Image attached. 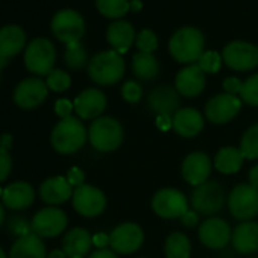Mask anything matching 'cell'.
Returning <instances> with one entry per match:
<instances>
[{
	"mask_svg": "<svg viewBox=\"0 0 258 258\" xmlns=\"http://www.w3.org/2000/svg\"><path fill=\"white\" fill-rule=\"evenodd\" d=\"M172 127L178 136L191 139L204 129V117L195 108H179L172 117Z\"/></svg>",
	"mask_w": 258,
	"mask_h": 258,
	"instance_id": "obj_21",
	"label": "cell"
},
{
	"mask_svg": "<svg viewBox=\"0 0 258 258\" xmlns=\"http://www.w3.org/2000/svg\"><path fill=\"white\" fill-rule=\"evenodd\" d=\"M240 99H241V102H244L247 105L258 106V73L252 75L249 79H246L243 82Z\"/></svg>",
	"mask_w": 258,
	"mask_h": 258,
	"instance_id": "obj_37",
	"label": "cell"
},
{
	"mask_svg": "<svg viewBox=\"0 0 258 258\" xmlns=\"http://www.w3.org/2000/svg\"><path fill=\"white\" fill-rule=\"evenodd\" d=\"M40 196L46 204L59 205L73 196V187L64 176H53L46 179L40 187Z\"/></svg>",
	"mask_w": 258,
	"mask_h": 258,
	"instance_id": "obj_24",
	"label": "cell"
},
{
	"mask_svg": "<svg viewBox=\"0 0 258 258\" xmlns=\"http://www.w3.org/2000/svg\"><path fill=\"white\" fill-rule=\"evenodd\" d=\"M222 61L223 59H222L220 53H217L216 50H207L201 55V58L198 59L196 64L207 75V73H217L220 70Z\"/></svg>",
	"mask_w": 258,
	"mask_h": 258,
	"instance_id": "obj_36",
	"label": "cell"
},
{
	"mask_svg": "<svg viewBox=\"0 0 258 258\" xmlns=\"http://www.w3.org/2000/svg\"><path fill=\"white\" fill-rule=\"evenodd\" d=\"M249 184L258 190V164L253 166L249 172Z\"/></svg>",
	"mask_w": 258,
	"mask_h": 258,
	"instance_id": "obj_49",
	"label": "cell"
},
{
	"mask_svg": "<svg viewBox=\"0 0 258 258\" xmlns=\"http://www.w3.org/2000/svg\"><path fill=\"white\" fill-rule=\"evenodd\" d=\"M32 231L40 235V237H56L59 235L66 226H67V216L62 210L55 208V207H49V208H43L40 210L32 222Z\"/></svg>",
	"mask_w": 258,
	"mask_h": 258,
	"instance_id": "obj_14",
	"label": "cell"
},
{
	"mask_svg": "<svg viewBox=\"0 0 258 258\" xmlns=\"http://www.w3.org/2000/svg\"><path fill=\"white\" fill-rule=\"evenodd\" d=\"M73 108H75V105L69 99H59L55 103V112L61 117V120L67 118V117H72L70 114H72Z\"/></svg>",
	"mask_w": 258,
	"mask_h": 258,
	"instance_id": "obj_42",
	"label": "cell"
},
{
	"mask_svg": "<svg viewBox=\"0 0 258 258\" xmlns=\"http://www.w3.org/2000/svg\"><path fill=\"white\" fill-rule=\"evenodd\" d=\"M93 243H94L99 249H106L105 246L109 244V235L99 232V234H96V235L93 237Z\"/></svg>",
	"mask_w": 258,
	"mask_h": 258,
	"instance_id": "obj_46",
	"label": "cell"
},
{
	"mask_svg": "<svg viewBox=\"0 0 258 258\" xmlns=\"http://www.w3.org/2000/svg\"><path fill=\"white\" fill-rule=\"evenodd\" d=\"M222 59L235 72H249L258 66V47L247 41H231L225 46Z\"/></svg>",
	"mask_w": 258,
	"mask_h": 258,
	"instance_id": "obj_8",
	"label": "cell"
},
{
	"mask_svg": "<svg viewBox=\"0 0 258 258\" xmlns=\"http://www.w3.org/2000/svg\"><path fill=\"white\" fill-rule=\"evenodd\" d=\"M76 114L84 120L99 118V115L106 108V97L97 88L84 90L73 102Z\"/></svg>",
	"mask_w": 258,
	"mask_h": 258,
	"instance_id": "obj_19",
	"label": "cell"
},
{
	"mask_svg": "<svg viewBox=\"0 0 258 258\" xmlns=\"http://www.w3.org/2000/svg\"><path fill=\"white\" fill-rule=\"evenodd\" d=\"M152 210L163 219H181L188 210L187 198L176 188H161L152 198Z\"/></svg>",
	"mask_w": 258,
	"mask_h": 258,
	"instance_id": "obj_11",
	"label": "cell"
},
{
	"mask_svg": "<svg viewBox=\"0 0 258 258\" xmlns=\"http://www.w3.org/2000/svg\"><path fill=\"white\" fill-rule=\"evenodd\" d=\"M225 202V191L216 181H207L198 185L191 193V205L195 211L211 216L222 210Z\"/></svg>",
	"mask_w": 258,
	"mask_h": 258,
	"instance_id": "obj_10",
	"label": "cell"
},
{
	"mask_svg": "<svg viewBox=\"0 0 258 258\" xmlns=\"http://www.w3.org/2000/svg\"><path fill=\"white\" fill-rule=\"evenodd\" d=\"M255 258H258V256H255Z\"/></svg>",
	"mask_w": 258,
	"mask_h": 258,
	"instance_id": "obj_57",
	"label": "cell"
},
{
	"mask_svg": "<svg viewBox=\"0 0 258 258\" xmlns=\"http://www.w3.org/2000/svg\"><path fill=\"white\" fill-rule=\"evenodd\" d=\"M67 181L72 187L78 188L81 185H84L85 182V173L79 169V167H72L67 173Z\"/></svg>",
	"mask_w": 258,
	"mask_h": 258,
	"instance_id": "obj_43",
	"label": "cell"
},
{
	"mask_svg": "<svg viewBox=\"0 0 258 258\" xmlns=\"http://www.w3.org/2000/svg\"><path fill=\"white\" fill-rule=\"evenodd\" d=\"M232 238L231 226L226 220L219 217L207 219L199 226V240L210 249H222Z\"/></svg>",
	"mask_w": 258,
	"mask_h": 258,
	"instance_id": "obj_16",
	"label": "cell"
},
{
	"mask_svg": "<svg viewBox=\"0 0 258 258\" xmlns=\"http://www.w3.org/2000/svg\"><path fill=\"white\" fill-rule=\"evenodd\" d=\"M34 199H35V191L32 185L25 181L10 184L4 190V196H2L5 207L11 210H25L32 205Z\"/></svg>",
	"mask_w": 258,
	"mask_h": 258,
	"instance_id": "obj_25",
	"label": "cell"
},
{
	"mask_svg": "<svg viewBox=\"0 0 258 258\" xmlns=\"http://www.w3.org/2000/svg\"><path fill=\"white\" fill-rule=\"evenodd\" d=\"M145 241L143 229L133 222H126L115 226L109 234V246L115 253H134Z\"/></svg>",
	"mask_w": 258,
	"mask_h": 258,
	"instance_id": "obj_9",
	"label": "cell"
},
{
	"mask_svg": "<svg viewBox=\"0 0 258 258\" xmlns=\"http://www.w3.org/2000/svg\"><path fill=\"white\" fill-rule=\"evenodd\" d=\"M10 258H46V246L40 235L31 232L19 237L11 247Z\"/></svg>",
	"mask_w": 258,
	"mask_h": 258,
	"instance_id": "obj_28",
	"label": "cell"
},
{
	"mask_svg": "<svg viewBox=\"0 0 258 258\" xmlns=\"http://www.w3.org/2000/svg\"><path fill=\"white\" fill-rule=\"evenodd\" d=\"M87 129L84 123L76 117L62 118L53 127L50 143L53 149L62 155H70L78 152L87 142Z\"/></svg>",
	"mask_w": 258,
	"mask_h": 258,
	"instance_id": "obj_1",
	"label": "cell"
},
{
	"mask_svg": "<svg viewBox=\"0 0 258 258\" xmlns=\"http://www.w3.org/2000/svg\"><path fill=\"white\" fill-rule=\"evenodd\" d=\"M0 258H7V255H5V252H4L2 247H0Z\"/></svg>",
	"mask_w": 258,
	"mask_h": 258,
	"instance_id": "obj_55",
	"label": "cell"
},
{
	"mask_svg": "<svg viewBox=\"0 0 258 258\" xmlns=\"http://www.w3.org/2000/svg\"><path fill=\"white\" fill-rule=\"evenodd\" d=\"M157 126L161 131H167L172 127V117L169 115H157Z\"/></svg>",
	"mask_w": 258,
	"mask_h": 258,
	"instance_id": "obj_47",
	"label": "cell"
},
{
	"mask_svg": "<svg viewBox=\"0 0 258 258\" xmlns=\"http://www.w3.org/2000/svg\"><path fill=\"white\" fill-rule=\"evenodd\" d=\"M137 47L140 52L143 53H154L158 47V37L155 35L154 31L151 29H143L139 35H137Z\"/></svg>",
	"mask_w": 258,
	"mask_h": 258,
	"instance_id": "obj_38",
	"label": "cell"
},
{
	"mask_svg": "<svg viewBox=\"0 0 258 258\" xmlns=\"http://www.w3.org/2000/svg\"><path fill=\"white\" fill-rule=\"evenodd\" d=\"M13 169V160L8 151L5 149H0V182H4Z\"/></svg>",
	"mask_w": 258,
	"mask_h": 258,
	"instance_id": "obj_40",
	"label": "cell"
},
{
	"mask_svg": "<svg viewBox=\"0 0 258 258\" xmlns=\"http://www.w3.org/2000/svg\"><path fill=\"white\" fill-rule=\"evenodd\" d=\"M244 157L241 155L238 148H222L214 158V167L223 173V175H231V173H237L241 169Z\"/></svg>",
	"mask_w": 258,
	"mask_h": 258,
	"instance_id": "obj_29",
	"label": "cell"
},
{
	"mask_svg": "<svg viewBox=\"0 0 258 258\" xmlns=\"http://www.w3.org/2000/svg\"><path fill=\"white\" fill-rule=\"evenodd\" d=\"M11 146H13V137L10 134H4L2 137H0V149L8 151Z\"/></svg>",
	"mask_w": 258,
	"mask_h": 258,
	"instance_id": "obj_50",
	"label": "cell"
},
{
	"mask_svg": "<svg viewBox=\"0 0 258 258\" xmlns=\"http://www.w3.org/2000/svg\"><path fill=\"white\" fill-rule=\"evenodd\" d=\"M228 208L232 217L250 220L258 214V190L250 184L235 185L228 196Z\"/></svg>",
	"mask_w": 258,
	"mask_h": 258,
	"instance_id": "obj_6",
	"label": "cell"
},
{
	"mask_svg": "<svg viewBox=\"0 0 258 258\" xmlns=\"http://www.w3.org/2000/svg\"><path fill=\"white\" fill-rule=\"evenodd\" d=\"M166 258H190L191 243L184 232H172L164 244Z\"/></svg>",
	"mask_w": 258,
	"mask_h": 258,
	"instance_id": "obj_31",
	"label": "cell"
},
{
	"mask_svg": "<svg viewBox=\"0 0 258 258\" xmlns=\"http://www.w3.org/2000/svg\"><path fill=\"white\" fill-rule=\"evenodd\" d=\"M93 244V237L84 228L70 229L62 240V250L67 258H84Z\"/></svg>",
	"mask_w": 258,
	"mask_h": 258,
	"instance_id": "obj_26",
	"label": "cell"
},
{
	"mask_svg": "<svg viewBox=\"0 0 258 258\" xmlns=\"http://www.w3.org/2000/svg\"><path fill=\"white\" fill-rule=\"evenodd\" d=\"M11 231H13V234L23 237V235H28L32 232V225L29 222H26V219H23V217H14L11 220Z\"/></svg>",
	"mask_w": 258,
	"mask_h": 258,
	"instance_id": "obj_41",
	"label": "cell"
},
{
	"mask_svg": "<svg viewBox=\"0 0 258 258\" xmlns=\"http://www.w3.org/2000/svg\"><path fill=\"white\" fill-rule=\"evenodd\" d=\"M131 7H133V10H134V11H139L142 5H140V2H137V0H134V2H131Z\"/></svg>",
	"mask_w": 258,
	"mask_h": 258,
	"instance_id": "obj_53",
	"label": "cell"
},
{
	"mask_svg": "<svg viewBox=\"0 0 258 258\" xmlns=\"http://www.w3.org/2000/svg\"><path fill=\"white\" fill-rule=\"evenodd\" d=\"M50 28L59 41L70 46L79 43V40L84 37L85 22L79 13L73 10H62L53 16Z\"/></svg>",
	"mask_w": 258,
	"mask_h": 258,
	"instance_id": "obj_7",
	"label": "cell"
},
{
	"mask_svg": "<svg viewBox=\"0 0 258 258\" xmlns=\"http://www.w3.org/2000/svg\"><path fill=\"white\" fill-rule=\"evenodd\" d=\"M88 140L96 151L112 152L123 142V127L112 117H99L90 124Z\"/></svg>",
	"mask_w": 258,
	"mask_h": 258,
	"instance_id": "obj_4",
	"label": "cell"
},
{
	"mask_svg": "<svg viewBox=\"0 0 258 258\" xmlns=\"http://www.w3.org/2000/svg\"><path fill=\"white\" fill-rule=\"evenodd\" d=\"M181 222H182V225H184V226H188V228H193V226H196V225H198V222H199L196 211L187 210V211L184 213V216L181 217Z\"/></svg>",
	"mask_w": 258,
	"mask_h": 258,
	"instance_id": "obj_45",
	"label": "cell"
},
{
	"mask_svg": "<svg viewBox=\"0 0 258 258\" xmlns=\"http://www.w3.org/2000/svg\"><path fill=\"white\" fill-rule=\"evenodd\" d=\"M56 61V50L50 40L47 38H35L29 43L25 52V64L26 69L38 76L49 75L53 70Z\"/></svg>",
	"mask_w": 258,
	"mask_h": 258,
	"instance_id": "obj_5",
	"label": "cell"
},
{
	"mask_svg": "<svg viewBox=\"0 0 258 258\" xmlns=\"http://www.w3.org/2000/svg\"><path fill=\"white\" fill-rule=\"evenodd\" d=\"M64 61L67 64L69 69L72 70H79L82 69L85 64H87V50L79 44H70L67 46L66 49V53H64Z\"/></svg>",
	"mask_w": 258,
	"mask_h": 258,
	"instance_id": "obj_34",
	"label": "cell"
},
{
	"mask_svg": "<svg viewBox=\"0 0 258 258\" xmlns=\"http://www.w3.org/2000/svg\"><path fill=\"white\" fill-rule=\"evenodd\" d=\"M238 149L246 160H258V123L247 127L240 140Z\"/></svg>",
	"mask_w": 258,
	"mask_h": 258,
	"instance_id": "obj_33",
	"label": "cell"
},
{
	"mask_svg": "<svg viewBox=\"0 0 258 258\" xmlns=\"http://www.w3.org/2000/svg\"><path fill=\"white\" fill-rule=\"evenodd\" d=\"M49 93V87L40 78H28L22 81L14 91L16 103L23 109H32L40 106Z\"/></svg>",
	"mask_w": 258,
	"mask_h": 258,
	"instance_id": "obj_15",
	"label": "cell"
},
{
	"mask_svg": "<svg viewBox=\"0 0 258 258\" xmlns=\"http://www.w3.org/2000/svg\"><path fill=\"white\" fill-rule=\"evenodd\" d=\"M121 96L129 103H137V102H140V99L143 96V88L136 81H127L121 87Z\"/></svg>",
	"mask_w": 258,
	"mask_h": 258,
	"instance_id": "obj_39",
	"label": "cell"
},
{
	"mask_svg": "<svg viewBox=\"0 0 258 258\" xmlns=\"http://www.w3.org/2000/svg\"><path fill=\"white\" fill-rule=\"evenodd\" d=\"M88 258H118V256L115 255L114 250H109V249H97Z\"/></svg>",
	"mask_w": 258,
	"mask_h": 258,
	"instance_id": "obj_48",
	"label": "cell"
},
{
	"mask_svg": "<svg viewBox=\"0 0 258 258\" xmlns=\"http://www.w3.org/2000/svg\"><path fill=\"white\" fill-rule=\"evenodd\" d=\"M72 201L73 208L84 217H96L102 214L106 207L105 195L99 188L88 184L75 188Z\"/></svg>",
	"mask_w": 258,
	"mask_h": 258,
	"instance_id": "obj_12",
	"label": "cell"
},
{
	"mask_svg": "<svg viewBox=\"0 0 258 258\" xmlns=\"http://www.w3.org/2000/svg\"><path fill=\"white\" fill-rule=\"evenodd\" d=\"M223 88L228 94H232V96H240L241 93V88H243V82L238 79V78H226L223 81Z\"/></svg>",
	"mask_w": 258,
	"mask_h": 258,
	"instance_id": "obj_44",
	"label": "cell"
},
{
	"mask_svg": "<svg viewBox=\"0 0 258 258\" xmlns=\"http://www.w3.org/2000/svg\"><path fill=\"white\" fill-rule=\"evenodd\" d=\"M241 109V99L228 93L211 97L205 106L207 118L214 124H225L232 120Z\"/></svg>",
	"mask_w": 258,
	"mask_h": 258,
	"instance_id": "obj_13",
	"label": "cell"
},
{
	"mask_svg": "<svg viewBox=\"0 0 258 258\" xmlns=\"http://www.w3.org/2000/svg\"><path fill=\"white\" fill-rule=\"evenodd\" d=\"M106 40L112 47V50L121 55L129 50V47L134 44L137 38L131 23H127L124 20H115L106 29Z\"/></svg>",
	"mask_w": 258,
	"mask_h": 258,
	"instance_id": "obj_22",
	"label": "cell"
},
{
	"mask_svg": "<svg viewBox=\"0 0 258 258\" xmlns=\"http://www.w3.org/2000/svg\"><path fill=\"white\" fill-rule=\"evenodd\" d=\"M7 66V59H4V58H0V75H2V70H4V67Z\"/></svg>",
	"mask_w": 258,
	"mask_h": 258,
	"instance_id": "obj_54",
	"label": "cell"
},
{
	"mask_svg": "<svg viewBox=\"0 0 258 258\" xmlns=\"http://www.w3.org/2000/svg\"><path fill=\"white\" fill-rule=\"evenodd\" d=\"M182 178L190 185H201L208 181V176L211 173V160L204 152H193L185 157L182 167Z\"/></svg>",
	"mask_w": 258,
	"mask_h": 258,
	"instance_id": "obj_18",
	"label": "cell"
},
{
	"mask_svg": "<svg viewBox=\"0 0 258 258\" xmlns=\"http://www.w3.org/2000/svg\"><path fill=\"white\" fill-rule=\"evenodd\" d=\"M175 88L181 96L195 97L205 88V73L198 64H191L179 70L175 78Z\"/></svg>",
	"mask_w": 258,
	"mask_h": 258,
	"instance_id": "obj_20",
	"label": "cell"
},
{
	"mask_svg": "<svg viewBox=\"0 0 258 258\" xmlns=\"http://www.w3.org/2000/svg\"><path fill=\"white\" fill-rule=\"evenodd\" d=\"M232 246L238 253H253L258 250V223L243 222L232 231Z\"/></svg>",
	"mask_w": 258,
	"mask_h": 258,
	"instance_id": "obj_23",
	"label": "cell"
},
{
	"mask_svg": "<svg viewBox=\"0 0 258 258\" xmlns=\"http://www.w3.org/2000/svg\"><path fill=\"white\" fill-rule=\"evenodd\" d=\"M47 258H67V255L64 253V250H52Z\"/></svg>",
	"mask_w": 258,
	"mask_h": 258,
	"instance_id": "obj_51",
	"label": "cell"
},
{
	"mask_svg": "<svg viewBox=\"0 0 258 258\" xmlns=\"http://www.w3.org/2000/svg\"><path fill=\"white\" fill-rule=\"evenodd\" d=\"M133 72L143 81H152L160 73V64L152 53L139 52L133 58Z\"/></svg>",
	"mask_w": 258,
	"mask_h": 258,
	"instance_id": "obj_30",
	"label": "cell"
},
{
	"mask_svg": "<svg viewBox=\"0 0 258 258\" xmlns=\"http://www.w3.org/2000/svg\"><path fill=\"white\" fill-rule=\"evenodd\" d=\"M148 105L151 111L157 115L173 117L179 109V93L176 88L169 85H161L154 88L148 96Z\"/></svg>",
	"mask_w": 258,
	"mask_h": 258,
	"instance_id": "obj_17",
	"label": "cell"
},
{
	"mask_svg": "<svg viewBox=\"0 0 258 258\" xmlns=\"http://www.w3.org/2000/svg\"><path fill=\"white\" fill-rule=\"evenodd\" d=\"M26 44V34L17 25H8L0 29V58L16 56Z\"/></svg>",
	"mask_w": 258,
	"mask_h": 258,
	"instance_id": "obj_27",
	"label": "cell"
},
{
	"mask_svg": "<svg viewBox=\"0 0 258 258\" xmlns=\"http://www.w3.org/2000/svg\"><path fill=\"white\" fill-rule=\"evenodd\" d=\"M204 35L196 28H182L176 31L169 41L170 55L182 64L198 62L204 53Z\"/></svg>",
	"mask_w": 258,
	"mask_h": 258,
	"instance_id": "obj_2",
	"label": "cell"
},
{
	"mask_svg": "<svg viewBox=\"0 0 258 258\" xmlns=\"http://www.w3.org/2000/svg\"><path fill=\"white\" fill-rule=\"evenodd\" d=\"M97 11L108 19H121L131 8L129 0H96Z\"/></svg>",
	"mask_w": 258,
	"mask_h": 258,
	"instance_id": "obj_32",
	"label": "cell"
},
{
	"mask_svg": "<svg viewBox=\"0 0 258 258\" xmlns=\"http://www.w3.org/2000/svg\"><path fill=\"white\" fill-rule=\"evenodd\" d=\"M46 84H47V87H49L52 91L61 93V91L69 90V87H70V84H72V79H70V75H69L67 72L59 70V69H53V70L47 75Z\"/></svg>",
	"mask_w": 258,
	"mask_h": 258,
	"instance_id": "obj_35",
	"label": "cell"
},
{
	"mask_svg": "<svg viewBox=\"0 0 258 258\" xmlns=\"http://www.w3.org/2000/svg\"><path fill=\"white\" fill-rule=\"evenodd\" d=\"M88 75L99 85L117 84L124 75V61L115 50H105L91 58L88 62Z\"/></svg>",
	"mask_w": 258,
	"mask_h": 258,
	"instance_id": "obj_3",
	"label": "cell"
},
{
	"mask_svg": "<svg viewBox=\"0 0 258 258\" xmlns=\"http://www.w3.org/2000/svg\"><path fill=\"white\" fill-rule=\"evenodd\" d=\"M4 220H5V210H4L2 205H0V225L4 223Z\"/></svg>",
	"mask_w": 258,
	"mask_h": 258,
	"instance_id": "obj_52",
	"label": "cell"
},
{
	"mask_svg": "<svg viewBox=\"0 0 258 258\" xmlns=\"http://www.w3.org/2000/svg\"><path fill=\"white\" fill-rule=\"evenodd\" d=\"M4 196V190H0V198H2Z\"/></svg>",
	"mask_w": 258,
	"mask_h": 258,
	"instance_id": "obj_56",
	"label": "cell"
}]
</instances>
